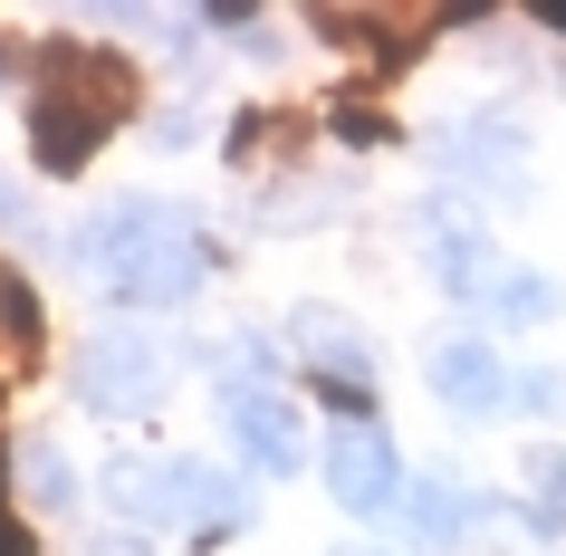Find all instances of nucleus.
<instances>
[{
    "label": "nucleus",
    "instance_id": "f257e3e1",
    "mask_svg": "<svg viewBox=\"0 0 566 556\" xmlns=\"http://www.w3.org/2000/svg\"><path fill=\"white\" fill-rule=\"evenodd\" d=\"M135 96H145V87H135V67L106 59V49H67V59H49V77H39V96H30L39 174H87V154L135 116Z\"/></svg>",
    "mask_w": 566,
    "mask_h": 556
},
{
    "label": "nucleus",
    "instance_id": "f03ea898",
    "mask_svg": "<svg viewBox=\"0 0 566 556\" xmlns=\"http://www.w3.org/2000/svg\"><path fill=\"white\" fill-rule=\"evenodd\" d=\"M87 269L116 297H135V307H182L202 289V240L182 231V211H164V202H116L87 231Z\"/></svg>",
    "mask_w": 566,
    "mask_h": 556
},
{
    "label": "nucleus",
    "instance_id": "7ed1b4c3",
    "mask_svg": "<svg viewBox=\"0 0 566 556\" xmlns=\"http://www.w3.org/2000/svg\"><path fill=\"white\" fill-rule=\"evenodd\" d=\"M164 384H174V355L154 346V336H135V326H106V336H87L77 346V394H87L96 412H154L164 403Z\"/></svg>",
    "mask_w": 566,
    "mask_h": 556
},
{
    "label": "nucleus",
    "instance_id": "20e7f679",
    "mask_svg": "<svg viewBox=\"0 0 566 556\" xmlns=\"http://www.w3.org/2000/svg\"><path fill=\"white\" fill-rule=\"evenodd\" d=\"M221 403H231V432L250 451V470H298V403H279L269 394V346H231V375H221Z\"/></svg>",
    "mask_w": 566,
    "mask_h": 556
},
{
    "label": "nucleus",
    "instance_id": "39448f33",
    "mask_svg": "<svg viewBox=\"0 0 566 556\" xmlns=\"http://www.w3.org/2000/svg\"><path fill=\"white\" fill-rule=\"evenodd\" d=\"M327 490L356 508V518H385L394 499H403V461H394L385 422H346V432L327 441Z\"/></svg>",
    "mask_w": 566,
    "mask_h": 556
},
{
    "label": "nucleus",
    "instance_id": "423d86ee",
    "mask_svg": "<svg viewBox=\"0 0 566 556\" xmlns=\"http://www.w3.org/2000/svg\"><path fill=\"white\" fill-rule=\"evenodd\" d=\"M432 394H442L451 412H500V403H509L500 355L471 346V336H442V346H432Z\"/></svg>",
    "mask_w": 566,
    "mask_h": 556
},
{
    "label": "nucleus",
    "instance_id": "0eeeda50",
    "mask_svg": "<svg viewBox=\"0 0 566 556\" xmlns=\"http://www.w3.org/2000/svg\"><path fill=\"white\" fill-rule=\"evenodd\" d=\"M182 470V518L192 537H240L250 527V480L240 470H211V461H174Z\"/></svg>",
    "mask_w": 566,
    "mask_h": 556
},
{
    "label": "nucleus",
    "instance_id": "6e6552de",
    "mask_svg": "<svg viewBox=\"0 0 566 556\" xmlns=\"http://www.w3.org/2000/svg\"><path fill=\"white\" fill-rule=\"evenodd\" d=\"M106 499L135 527H182V470L174 461H116L106 470Z\"/></svg>",
    "mask_w": 566,
    "mask_h": 556
},
{
    "label": "nucleus",
    "instance_id": "1a4fd4ad",
    "mask_svg": "<svg viewBox=\"0 0 566 556\" xmlns=\"http://www.w3.org/2000/svg\"><path fill=\"white\" fill-rule=\"evenodd\" d=\"M298 355L317 365V384H327V394H336L346 412L365 403V375H375V355H365V346H356V336H346L336 317H298Z\"/></svg>",
    "mask_w": 566,
    "mask_h": 556
},
{
    "label": "nucleus",
    "instance_id": "9d476101",
    "mask_svg": "<svg viewBox=\"0 0 566 556\" xmlns=\"http://www.w3.org/2000/svg\"><path fill=\"white\" fill-rule=\"evenodd\" d=\"M403 508H413V527L432 537V547H461V537L490 518V499L461 490V480H422V490H403Z\"/></svg>",
    "mask_w": 566,
    "mask_h": 556
},
{
    "label": "nucleus",
    "instance_id": "9b49d317",
    "mask_svg": "<svg viewBox=\"0 0 566 556\" xmlns=\"http://www.w3.org/2000/svg\"><path fill=\"white\" fill-rule=\"evenodd\" d=\"M432 260H442L451 297H490L500 289V260H490V240H480L471 221H442V211H432Z\"/></svg>",
    "mask_w": 566,
    "mask_h": 556
},
{
    "label": "nucleus",
    "instance_id": "f8f14e48",
    "mask_svg": "<svg viewBox=\"0 0 566 556\" xmlns=\"http://www.w3.org/2000/svg\"><path fill=\"white\" fill-rule=\"evenodd\" d=\"M442 164H451V174H480V182H509V174H518V125H509V116H471L442 145Z\"/></svg>",
    "mask_w": 566,
    "mask_h": 556
},
{
    "label": "nucleus",
    "instance_id": "ddd939ff",
    "mask_svg": "<svg viewBox=\"0 0 566 556\" xmlns=\"http://www.w3.org/2000/svg\"><path fill=\"white\" fill-rule=\"evenodd\" d=\"M528 537H566V451L557 441L528 451Z\"/></svg>",
    "mask_w": 566,
    "mask_h": 556
},
{
    "label": "nucleus",
    "instance_id": "4468645a",
    "mask_svg": "<svg viewBox=\"0 0 566 556\" xmlns=\"http://www.w3.org/2000/svg\"><path fill=\"white\" fill-rule=\"evenodd\" d=\"M30 355H39V297L0 269V375H20Z\"/></svg>",
    "mask_w": 566,
    "mask_h": 556
},
{
    "label": "nucleus",
    "instance_id": "2eb2a0df",
    "mask_svg": "<svg viewBox=\"0 0 566 556\" xmlns=\"http://www.w3.org/2000/svg\"><path fill=\"white\" fill-rule=\"evenodd\" d=\"M490 307L528 326V317H557V289H547L537 269H500V289H490Z\"/></svg>",
    "mask_w": 566,
    "mask_h": 556
},
{
    "label": "nucleus",
    "instance_id": "dca6fc26",
    "mask_svg": "<svg viewBox=\"0 0 566 556\" xmlns=\"http://www.w3.org/2000/svg\"><path fill=\"white\" fill-rule=\"evenodd\" d=\"M30 490L49 499V508H67V499H77V480H67V461H49V451H30Z\"/></svg>",
    "mask_w": 566,
    "mask_h": 556
},
{
    "label": "nucleus",
    "instance_id": "f3484780",
    "mask_svg": "<svg viewBox=\"0 0 566 556\" xmlns=\"http://www.w3.org/2000/svg\"><path fill=\"white\" fill-rule=\"evenodd\" d=\"M518 394H528V412H566V375H557V365H528Z\"/></svg>",
    "mask_w": 566,
    "mask_h": 556
},
{
    "label": "nucleus",
    "instance_id": "a211bd4d",
    "mask_svg": "<svg viewBox=\"0 0 566 556\" xmlns=\"http://www.w3.org/2000/svg\"><path fill=\"white\" fill-rule=\"evenodd\" d=\"M0 556H30V527L10 518V508H0Z\"/></svg>",
    "mask_w": 566,
    "mask_h": 556
},
{
    "label": "nucleus",
    "instance_id": "6ab92c4d",
    "mask_svg": "<svg viewBox=\"0 0 566 556\" xmlns=\"http://www.w3.org/2000/svg\"><path fill=\"white\" fill-rule=\"evenodd\" d=\"M0 221H30V202H20V182L0 174Z\"/></svg>",
    "mask_w": 566,
    "mask_h": 556
},
{
    "label": "nucleus",
    "instance_id": "aec40b11",
    "mask_svg": "<svg viewBox=\"0 0 566 556\" xmlns=\"http://www.w3.org/2000/svg\"><path fill=\"white\" fill-rule=\"evenodd\" d=\"M346 556H375V547H346Z\"/></svg>",
    "mask_w": 566,
    "mask_h": 556
},
{
    "label": "nucleus",
    "instance_id": "412c9836",
    "mask_svg": "<svg viewBox=\"0 0 566 556\" xmlns=\"http://www.w3.org/2000/svg\"><path fill=\"white\" fill-rule=\"evenodd\" d=\"M0 470H10V461H0Z\"/></svg>",
    "mask_w": 566,
    "mask_h": 556
}]
</instances>
